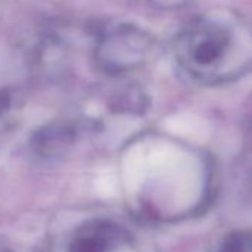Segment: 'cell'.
<instances>
[{
  "mask_svg": "<svg viewBox=\"0 0 252 252\" xmlns=\"http://www.w3.org/2000/svg\"><path fill=\"white\" fill-rule=\"evenodd\" d=\"M172 52L191 80L206 86L231 83L252 71V26L230 11L205 12L177 34Z\"/></svg>",
  "mask_w": 252,
  "mask_h": 252,
  "instance_id": "6da1fadb",
  "label": "cell"
},
{
  "mask_svg": "<svg viewBox=\"0 0 252 252\" xmlns=\"http://www.w3.org/2000/svg\"><path fill=\"white\" fill-rule=\"evenodd\" d=\"M153 43L152 36L144 30L131 24H117L98 37L95 63L105 74H126L149 60Z\"/></svg>",
  "mask_w": 252,
  "mask_h": 252,
  "instance_id": "7a4b0ae2",
  "label": "cell"
},
{
  "mask_svg": "<svg viewBox=\"0 0 252 252\" xmlns=\"http://www.w3.org/2000/svg\"><path fill=\"white\" fill-rule=\"evenodd\" d=\"M128 242V231L114 221L91 220L73 233L68 252H111Z\"/></svg>",
  "mask_w": 252,
  "mask_h": 252,
  "instance_id": "3957f363",
  "label": "cell"
},
{
  "mask_svg": "<svg viewBox=\"0 0 252 252\" xmlns=\"http://www.w3.org/2000/svg\"><path fill=\"white\" fill-rule=\"evenodd\" d=\"M74 137V131L68 125H51L48 128L42 129L36 135V143L39 147L51 152H58L67 147Z\"/></svg>",
  "mask_w": 252,
  "mask_h": 252,
  "instance_id": "277c9868",
  "label": "cell"
},
{
  "mask_svg": "<svg viewBox=\"0 0 252 252\" xmlns=\"http://www.w3.org/2000/svg\"><path fill=\"white\" fill-rule=\"evenodd\" d=\"M215 252H252V231H233L227 234Z\"/></svg>",
  "mask_w": 252,
  "mask_h": 252,
  "instance_id": "5b68a950",
  "label": "cell"
},
{
  "mask_svg": "<svg viewBox=\"0 0 252 252\" xmlns=\"http://www.w3.org/2000/svg\"><path fill=\"white\" fill-rule=\"evenodd\" d=\"M191 0H150V3L160 9H177L189 5Z\"/></svg>",
  "mask_w": 252,
  "mask_h": 252,
  "instance_id": "8992f818",
  "label": "cell"
}]
</instances>
